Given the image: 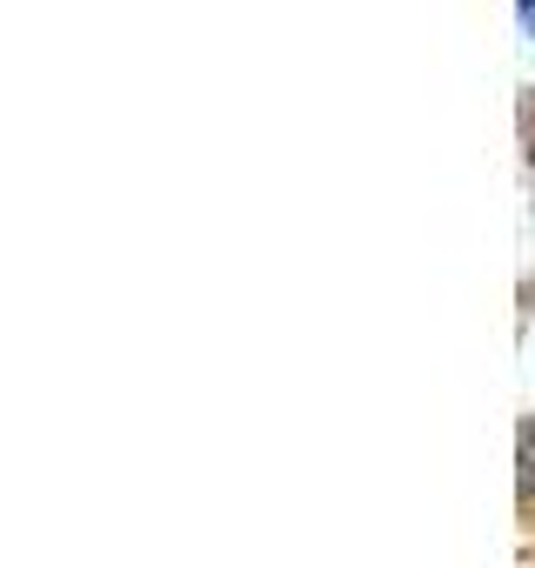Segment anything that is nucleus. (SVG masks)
<instances>
[{
  "label": "nucleus",
  "instance_id": "1",
  "mask_svg": "<svg viewBox=\"0 0 535 568\" xmlns=\"http://www.w3.org/2000/svg\"><path fill=\"white\" fill-rule=\"evenodd\" d=\"M522 488L535 495V422L522 428Z\"/></svg>",
  "mask_w": 535,
  "mask_h": 568
},
{
  "label": "nucleus",
  "instance_id": "2",
  "mask_svg": "<svg viewBox=\"0 0 535 568\" xmlns=\"http://www.w3.org/2000/svg\"><path fill=\"white\" fill-rule=\"evenodd\" d=\"M515 14H522V34H535V0H515Z\"/></svg>",
  "mask_w": 535,
  "mask_h": 568
}]
</instances>
